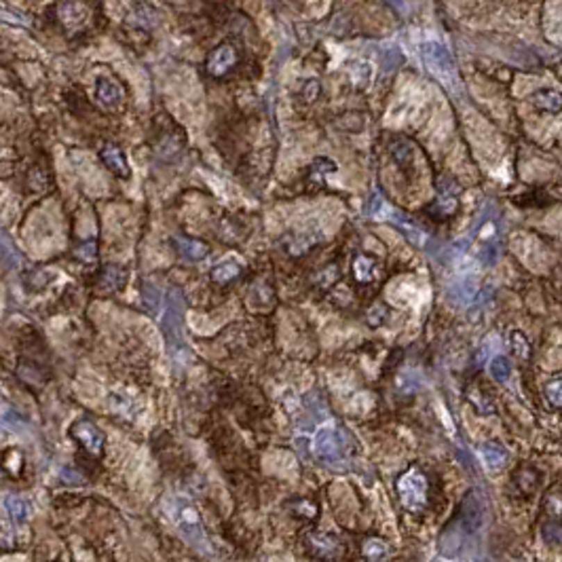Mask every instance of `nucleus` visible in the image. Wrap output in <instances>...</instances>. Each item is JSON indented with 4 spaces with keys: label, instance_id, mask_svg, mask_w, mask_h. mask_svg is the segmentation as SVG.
Returning a JSON list of instances; mask_svg holds the SVG:
<instances>
[{
    "label": "nucleus",
    "instance_id": "nucleus-16",
    "mask_svg": "<svg viewBox=\"0 0 562 562\" xmlns=\"http://www.w3.org/2000/svg\"><path fill=\"white\" fill-rule=\"evenodd\" d=\"M5 509L15 524H26L30 520V514H32L30 503L22 497H15V495H9L5 499Z\"/></svg>",
    "mask_w": 562,
    "mask_h": 562
},
{
    "label": "nucleus",
    "instance_id": "nucleus-25",
    "mask_svg": "<svg viewBox=\"0 0 562 562\" xmlns=\"http://www.w3.org/2000/svg\"><path fill=\"white\" fill-rule=\"evenodd\" d=\"M472 499V507H468V503L463 501V520L468 522L470 529H478L480 520H482V509H480V503L474 495H470Z\"/></svg>",
    "mask_w": 562,
    "mask_h": 562
},
{
    "label": "nucleus",
    "instance_id": "nucleus-4",
    "mask_svg": "<svg viewBox=\"0 0 562 562\" xmlns=\"http://www.w3.org/2000/svg\"><path fill=\"white\" fill-rule=\"evenodd\" d=\"M70 436L91 454V456H101L104 452V433H101L93 423H89L87 419H81L76 421L72 427H70Z\"/></svg>",
    "mask_w": 562,
    "mask_h": 562
},
{
    "label": "nucleus",
    "instance_id": "nucleus-12",
    "mask_svg": "<svg viewBox=\"0 0 562 562\" xmlns=\"http://www.w3.org/2000/svg\"><path fill=\"white\" fill-rule=\"evenodd\" d=\"M97 99L101 101V106H106V108H119L123 104V99H125V91L119 83L106 78V76H101L97 78Z\"/></svg>",
    "mask_w": 562,
    "mask_h": 562
},
{
    "label": "nucleus",
    "instance_id": "nucleus-31",
    "mask_svg": "<svg viewBox=\"0 0 562 562\" xmlns=\"http://www.w3.org/2000/svg\"><path fill=\"white\" fill-rule=\"evenodd\" d=\"M302 95H304L306 101H315L317 95H320V83L317 81H309V83L304 85V89H302Z\"/></svg>",
    "mask_w": 562,
    "mask_h": 562
},
{
    "label": "nucleus",
    "instance_id": "nucleus-3",
    "mask_svg": "<svg viewBox=\"0 0 562 562\" xmlns=\"http://www.w3.org/2000/svg\"><path fill=\"white\" fill-rule=\"evenodd\" d=\"M174 520H176V527L180 531V535L190 541L197 549L201 547H208V537H206V531H203V524L199 520V514L197 509L186 505V503H180L174 512Z\"/></svg>",
    "mask_w": 562,
    "mask_h": 562
},
{
    "label": "nucleus",
    "instance_id": "nucleus-19",
    "mask_svg": "<svg viewBox=\"0 0 562 562\" xmlns=\"http://www.w3.org/2000/svg\"><path fill=\"white\" fill-rule=\"evenodd\" d=\"M362 554L368 562H385L391 554L389 545L385 539L381 537H368L364 543H362Z\"/></svg>",
    "mask_w": 562,
    "mask_h": 562
},
{
    "label": "nucleus",
    "instance_id": "nucleus-10",
    "mask_svg": "<svg viewBox=\"0 0 562 562\" xmlns=\"http://www.w3.org/2000/svg\"><path fill=\"white\" fill-rule=\"evenodd\" d=\"M56 9H58L56 15L66 30H78L81 26H85V22L89 17L87 7L81 3H60Z\"/></svg>",
    "mask_w": 562,
    "mask_h": 562
},
{
    "label": "nucleus",
    "instance_id": "nucleus-30",
    "mask_svg": "<svg viewBox=\"0 0 562 562\" xmlns=\"http://www.w3.org/2000/svg\"><path fill=\"white\" fill-rule=\"evenodd\" d=\"M470 399H472L474 408H476L480 415H493L495 413V404L486 395H482V393L476 391V393H470Z\"/></svg>",
    "mask_w": 562,
    "mask_h": 562
},
{
    "label": "nucleus",
    "instance_id": "nucleus-22",
    "mask_svg": "<svg viewBox=\"0 0 562 562\" xmlns=\"http://www.w3.org/2000/svg\"><path fill=\"white\" fill-rule=\"evenodd\" d=\"M541 539L549 547H560L562 545V522L543 520L541 522Z\"/></svg>",
    "mask_w": 562,
    "mask_h": 562
},
{
    "label": "nucleus",
    "instance_id": "nucleus-7",
    "mask_svg": "<svg viewBox=\"0 0 562 562\" xmlns=\"http://www.w3.org/2000/svg\"><path fill=\"white\" fill-rule=\"evenodd\" d=\"M458 208V190L454 184H442L440 186V195L438 199L431 203L429 212L436 216V220H446L448 216H452Z\"/></svg>",
    "mask_w": 562,
    "mask_h": 562
},
{
    "label": "nucleus",
    "instance_id": "nucleus-28",
    "mask_svg": "<svg viewBox=\"0 0 562 562\" xmlns=\"http://www.w3.org/2000/svg\"><path fill=\"white\" fill-rule=\"evenodd\" d=\"M391 155L395 157V161H397V163H399L402 167H408V165L413 163V155H415V152H413L411 144H408V142H404V140H399V142H397V144L393 146Z\"/></svg>",
    "mask_w": 562,
    "mask_h": 562
},
{
    "label": "nucleus",
    "instance_id": "nucleus-2",
    "mask_svg": "<svg viewBox=\"0 0 562 562\" xmlns=\"http://www.w3.org/2000/svg\"><path fill=\"white\" fill-rule=\"evenodd\" d=\"M421 58H423V64L427 66V70L433 74V78H438L448 91L461 89V76H458V70H456L450 53L440 42H425L421 47Z\"/></svg>",
    "mask_w": 562,
    "mask_h": 562
},
{
    "label": "nucleus",
    "instance_id": "nucleus-6",
    "mask_svg": "<svg viewBox=\"0 0 562 562\" xmlns=\"http://www.w3.org/2000/svg\"><path fill=\"white\" fill-rule=\"evenodd\" d=\"M306 543H309L313 554L322 560H334L342 554V545H340L338 537H334L330 533H322V531L306 533Z\"/></svg>",
    "mask_w": 562,
    "mask_h": 562
},
{
    "label": "nucleus",
    "instance_id": "nucleus-23",
    "mask_svg": "<svg viewBox=\"0 0 562 562\" xmlns=\"http://www.w3.org/2000/svg\"><path fill=\"white\" fill-rule=\"evenodd\" d=\"M490 377L497 383H507L509 381V377H512V366H509L507 357H503V355L493 357V362H490Z\"/></svg>",
    "mask_w": 562,
    "mask_h": 562
},
{
    "label": "nucleus",
    "instance_id": "nucleus-21",
    "mask_svg": "<svg viewBox=\"0 0 562 562\" xmlns=\"http://www.w3.org/2000/svg\"><path fill=\"white\" fill-rule=\"evenodd\" d=\"M509 347H512V353L518 357V360H522V362L531 360V353H533L531 342L527 340V336L520 330H514L512 334H509Z\"/></svg>",
    "mask_w": 562,
    "mask_h": 562
},
{
    "label": "nucleus",
    "instance_id": "nucleus-29",
    "mask_svg": "<svg viewBox=\"0 0 562 562\" xmlns=\"http://www.w3.org/2000/svg\"><path fill=\"white\" fill-rule=\"evenodd\" d=\"M292 512L298 514V516H304V518H315L317 516V507L313 503H309L306 499H298V501H292L290 503Z\"/></svg>",
    "mask_w": 562,
    "mask_h": 562
},
{
    "label": "nucleus",
    "instance_id": "nucleus-17",
    "mask_svg": "<svg viewBox=\"0 0 562 562\" xmlns=\"http://www.w3.org/2000/svg\"><path fill=\"white\" fill-rule=\"evenodd\" d=\"M241 275V265L233 258L222 261L220 265H216L212 269V281L218 286H229L231 281H235Z\"/></svg>",
    "mask_w": 562,
    "mask_h": 562
},
{
    "label": "nucleus",
    "instance_id": "nucleus-11",
    "mask_svg": "<svg viewBox=\"0 0 562 562\" xmlns=\"http://www.w3.org/2000/svg\"><path fill=\"white\" fill-rule=\"evenodd\" d=\"M172 243L176 247L178 254H182V256L186 261H192V263H199L203 261L210 254V247L208 243H203V241H197V239H190V237H184V235H174L172 237Z\"/></svg>",
    "mask_w": 562,
    "mask_h": 562
},
{
    "label": "nucleus",
    "instance_id": "nucleus-15",
    "mask_svg": "<svg viewBox=\"0 0 562 562\" xmlns=\"http://www.w3.org/2000/svg\"><path fill=\"white\" fill-rule=\"evenodd\" d=\"M543 520H554V522H562V486H554L545 493L543 503Z\"/></svg>",
    "mask_w": 562,
    "mask_h": 562
},
{
    "label": "nucleus",
    "instance_id": "nucleus-20",
    "mask_svg": "<svg viewBox=\"0 0 562 562\" xmlns=\"http://www.w3.org/2000/svg\"><path fill=\"white\" fill-rule=\"evenodd\" d=\"M125 279H127L125 269L108 265V267L101 269V273L97 277V288L99 290H117V288H121L125 283Z\"/></svg>",
    "mask_w": 562,
    "mask_h": 562
},
{
    "label": "nucleus",
    "instance_id": "nucleus-9",
    "mask_svg": "<svg viewBox=\"0 0 562 562\" xmlns=\"http://www.w3.org/2000/svg\"><path fill=\"white\" fill-rule=\"evenodd\" d=\"M99 157H101V163H104L117 178H129V165H127V159L123 155V150L117 146V144H110L106 142L99 150Z\"/></svg>",
    "mask_w": 562,
    "mask_h": 562
},
{
    "label": "nucleus",
    "instance_id": "nucleus-24",
    "mask_svg": "<svg viewBox=\"0 0 562 562\" xmlns=\"http://www.w3.org/2000/svg\"><path fill=\"white\" fill-rule=\"evenodd\" d=\"M543 395L549 402V406L560 408V411H562V377L547 381L545 387H543Z\"/></svg>",
    "mask_w": 562,
    "mask_h": 562
},
{
    "label": "nucleus",
    "instance_id": "nucleus-5",
    "mask_svg": "<svg viewBox=\"0 0 562 562\" xmlns=\"http://www.w3.org/2000/svg\"><path fill=\"white\" fill-rule=\"evenodd\" d=\"M239 62V56H237V51L233 44L224 42V44H218L216 49L210 51V56L206 60V70L210 76L214 78H220L224 74H229Z\"/></svg>",
    "mask_w": 562,
    "mask_h": 562
},
{
    "label": "nucleus",
    "instance_id": "nucleus-13",
    "mask_svg": "<svg viewBox=\"0 0 562 562\" xmlns=\"http://www.w3.org/2000/svg\"><path fill=\"white\" fill-rule=\"evenodd\" d=\"M531 104L541 113L558 115L562 110V93L556 89H539L531 95Z\"/></svg>",
    "mask_w": 562,
    "mask_h": 562
},
{
    "label": "nucleus",
    "instance_id": "nucleus-32",
    "mask_svg": "<svg viewBox=\"0 0 562 562\" xmlns=\"http://www.w3.org/2000/svg\"><path fill=\"white\" fill-rule=\"evenodd\" d=\"M76 258H81V261H85V263H91V261H95V243H87V245H83L76 254H74Z\"/></svg>",
    "mask_w": 562,
    "mask_h": 562
},
{
    "label": "nucleus",
    "instance_id": "nucleus-1",
    "mask_svg": "<svg viewBox=\"0 0 562 562\" xmlns=\"http://www.w3.org/2000/svg\"><path fill=\"white\" fill-rule=\"evenodd\" d=\"M395 488H397L399 503H402V507L406 509V512L419 514L427 507L429 482H427V476L419 468H411L408 472H404L397 478Z\"/></svg>",
    "mask_w": 562,
    "mask_h": 562
},
{
    "label": "nucleus",
    "instance_id": "nucleus-27",
    "mask_svg": "<svg viewBox=\"0 0 562 562\" xmlns=\"http://www.w3.org/2000/svg\"><path fill=\"white\" fill-rule=\"evenodd\" d=\"M332 172H336V163L330 161V159H326V157L317 159V161L311 165V170H309L311 180H315V182H320V184L324 182V176H326V174H332Z\"/></svg>",
    "mask_w": 562,
    "mask_h": 562
},
{
    "label": "nucleus",
    "instance_id": "nucleus-18",
    "mask_svg": "<svg viewBox=\"0 0 562 562\" xmlns=\"http://www.w3.org/2000/svg\"><path fill=\"white\" fill-rule=\"evenodd\" d=\"M377 275V261L366 254H357L353 261V277L360 283H370Z\"/></svg>",
    "mask_w": 562,
    "mask_h": 562
},
{
    "label": "nucleus",
    "instance_id": "nucleus-8",
    "mask_svg": "<svg viewBox=\"0 0 562 562\" xmlns=\"http://www.w3.org/2000/svg\"><path fill=\"white\" fill-rule=\"evenodd\" d=\"M313 446H315V454L320 458H328V461L338 458L342 454V442H340L338 433L334 429H330V427L317 431Z\"/></svg>",
    "mask_w": 562,
    "mask_h": 562
},
{
    "label": "nucleus",
    "instance_id": "nucleus-26",
    "mask_svg": "<svg viewBox=\"0 0 562 562\" xmlns=\"http://www.w3.org/2000/svg\"><path fill=\"white\" fill-rule=\"evenodd\" d=\"M474 292H476V288H474V283H456L452 290H450V300H454L456 304H468L472 298H474Z\"/></svg>",
    "mask_w": 562,
    "mask_h": 562
},
{
    "label": "nucleus",
    "instance_id": "nucleus-14",
    "mask_svg": "<svg viewBox=\"0 0 562 562\" xmlns=\"http://www.w3.org/2000/svg\"><path fill=\"white\" fill-rule=\"evenodd\" d=\"M480 456H482V463L486 465L488 472H499L505 468L507 463V450L495 442H486L480 446Z\"/></svg>",
    "mask_w": 562,
    "mask_h": 562
}]
</instances>
